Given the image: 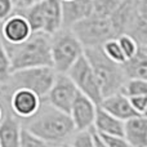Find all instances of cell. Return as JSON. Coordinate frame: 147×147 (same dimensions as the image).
I'll return each instance as SVG.
<instances>
[{
    "instance_id": "cell-2",
    "label": "cell",
    "mask_w": 147,
    "mask_h": 147,
    "mask_svg": "<svg viewBox=\"0 0 147 147\" xmlns=\"http://www.w3.org/2000/svg\"><path fill=\"white\" fill-rule=\"evenodd\" d=\"M4 48L13 71L31 67H52L51 36L41 32H32L28 39L20 44L4 43Z\"/></svg>"
},
{
    "instance_id": "cell-8",
    "label": "cell",
    "mask_w": 147,
    "mask_h": 147,
    "mask_svg": "<svg viewBox=\"0 0 147 147\" xmlns=\"http://www.w3.org/2000/svg\"><path fill=\"white\" fill-rule=\"evenodd\" d=\"M67 75H69V78L75 84L76 89L81 94L88 97L97 106L101 103L102 98H103L101 93V89L98 86V83H97V79L94 76L93 70H92L90 65H89L88 59H86V57L84 54L69 70Z\"/></svg>"
},
{
    "instance_id": "cell-33",
    "label": "cell",
    "mask_w": 147,
    "mask_h": 147,
    "mask_svg": "<svg viewBox=\"0 0 147 147\" xmlns=\"http://www.w3.org/2000/svg\"><path fill=\"white\" fill-rule=\"evenodd\" d=\"M56 147H67V146H56Z\"/></svg>"
},
{
    "instance_id": "cell-4",
    "label": "cell",
    "mask_w": 147,
    "mask_h": 147,
    "mask_svg": "<svg viewBox=\"0 0 147 147\" xmlns=\"http://www.w3.org/2000/svg\"><path fill=\"white\" fill-rule=\"evenodd\" d=\"M70 30L78 36L84 48L101 47L106 40L116 39L123 34L114 18L96 14H90L76 22Z\"/></svg>"
},
{
    "instance_id": "cell-16",
    "label": "cell",
    "mask_w": 147,
    "mask_h": 147,
    "mask_svg": "<svg viewBox=\"0 0 147 147\" xmlns=\"http://www.w3.org/2000/svg\"><path fill=\"white\" fill-rule=\"evenodd\" d=\"M92 0H72L62 3L63 28H70L76 22L86 18L92 13Z\"/></svg>"
},
{
    "instance_id": "cell-14",
    "label": "cell",
    "mask_w": 147,
    "mask_h": 147,
    "mask_svg": "<svg viewBox=\"0 0 147 147\" xmlns=\"http://www.w3.org/2000/svg\"><path fill=\"white\" fill-rule=\"evenodd\" d=\"M21 130L22 125L18 117L9 109H5L0 121V147H20Z\"/></svg>"
},
{
    "instance_id": "cell-23",
    "label": "cell",
    "mask_w": 147,
    "mask_h": 147,
    "mask_svg": "<svg viewBox=\"0 0 147 147\" xmlns=\"http://www.w3.org/2000/svg\"><path fill=\"white\" fill-rule=\"evenodd\" d=\"M67 147H94L93 130L88 129L81 130V132H75Z\"/></svg>"
},
{
    "instance_id": "cell-25",
    "label": "cell",
    "mask_w": 147,
    "mask_h": 147,
    "mask_svg": "<svg viewBox=\"0 0 147 147\" xmlns=\"http://www.w3.org/2000/svg\"><path fill=\"white\" fill-rule=\"evenodd\" d=\"M130 106L137 115H147V96H138L129 98Z\"/></svg>"
},
{
    "instance_id": "cell-11",
    "label": "cell",
    "mask_w": 147,
    "mask_h": 147,
    "mask_svg": "<svg viewBox=\"0 0 147 147\" xmlns=\"http://www.w3.org/2000/svg\"><path fill=\"white\" fill-rule=\"evenodd\" d=\"M97 107L98 106L96 103H93L88 97L79 92L69 112V116L71 117V121L76 132L88 130L93 128Z\"/></svg>"
},
{
    "instance_id": "cell-17",
    "label": "cell",
    "mask_w": 147,
    "mask_h": 147,
    "mask_svg": "<svg viewBox=\"0 0 147 147\" xmlns=\"http://www.w3.org/2000/svg\"><path fill=\"white\" fill-rule=\"evenodd\" d=\"M123 128H124V121L114 117L101 107H97L93 123V130L97 134L123 137Z\"/></svg>"
},
{
    "instance_id": "cell-24",
    "label": "cell",
    "mask_w": 147,
    "mask_h": 147,
    "mask_svg": "<svg viewBox=\"0 0 147 147\" xmlns=\"http://www.w3.org/2000/svg\"><path fill=\"white\" fill-rule=\"evenodd\" d=\"M20 147H56V146L49 145L48 142L43 141L41 138H39L38 136L32 134L31 132H28L27 129H25V128L22 127Z\"/></svg>"
},
{
    "instance_id": "cell-31",
    "label": "cell",
    "mask_w": 147,
    "mask_h": 147,
    "mask_svg": "<svg viewBox=\"0 0 147 147\" xmlns=\"http://www.w3.org/2000/svg\"><path fill=\"white\" fill-rule=\"evenodd\" d=\"M4 97V89H3V85H0V99Z\"/></svg>"
},
{
    "instance_id": "cell-22",
    "label": "cell",
    "mask_w": 147,
    "mask_h": 147,
    "mask_svg": "<svg viewBox=\"0 0 147 147\" xmlns=\"http://www.w3.org/2000/svg\"><path fill=\"white\" fill-rule=\"evenodd\" d=\"M12 74V67H10V61L8 53L4 48L3 40L0 38V85L4 86L8 83Z\"/></svg>"
},
{
    "instance_id": "cell-9",
    "label": "cell",
    "mask_w": 147,
    "mask_h": 147,
    "mask_svg": "<svg viewBox=\"0 0 147 147\" xmlns=\"http://www.w3.org/2000/svg\"><path fill=\"white\" fill-rule=\"evenodd\" d=\"M78 93L79 90L67 74H57L56 80L44 101L58 111L69 114Z\"/></svg>"
},
{
    "instance_id": "cell-28",
    "label": "cell",
    "mask_w": 147,
    "mask_h": 147,
    "mask_svg": "<svg viewBox=\"0 0 147 147\" xmlns=\"http://www.w3.org/2000/svg\"><path fill=\"white\" fill-rule=\"evenodd\" d=\"M40 1H43V0H14L16 12H17V10L27 9V8L32 7V5L38 4V3H40Z\"/></svg>"
},
{
    "instance_id": "cell-6",
    "label": "cell",
    "mask_w": 147,
    "mask_h": 147,
    "mask_svg": "<svg viewBox=\"0 0 147 147\" xmlns=\"http://www.w3.org/2000/svg\"><path fill=\"white\" fill-rule=\"evenodd\" d=\"M84 45L70 28H62L51 36L52 67L57 74H67L84 54Z\"/></svg>"
},
{
    "instance_id": "cell-32",
    "label": "cell",
    "mask_w": 147,
    "mask_h": 147,
    "mask_svg": "<svg viewBox=\"0 0 147 147\" xmlns=\"http://www.w3.org/2000/svg\"><path fill=\"white\" fill-rule=\"evenodd\" d=\"M62 3H66V1H72V0H61Z\"/></svg>"
},
{
    "instance_id": "cell-21",
    "label": "cell",
    "mask_w": 147,
    "mask_h": 147,
    "mask_svg": "<svg viewBox=\"0 0 147 147\" xmlns=\"http://www.w3.org/2000/svg\"><path fill=\"white\" fill-rule=\"evenodd\" d=\"M117 43H119V47L121 48L123 54H124L125 59H129L134 56L138 52V49L141 48V45L128 34H121L120 36L116 38Z\"/></svg>"
},
{
    "instance_id": "cell-26",
    "label": "cell",
    "mask_w": 147,
    "mask_h": 147,
    "mask_svg": "<svg viewBox=\"0 0 147 147\" xmlns=\"http://www.w3.org/2000/svg\"><path fill=\"white\" fill-rule=\"evenodd\" d=\"M14 12H16L14 0H0V22H4Z\"/></svg>"
},
{
    "instance_id": "cell-5",
    "label": "cell",
    "mask_w": 147,
    "mask_h": 147,
    "mask_svg": "<svg viewBox=\"0 0 147 147\" xmlns=\"http://www.w3.org/2000/svg\"><path fill=\"white\" fill-rule=\"evenodd\" d=\"M17 12L26 18L32 32H41L52 36L63 28L61 0H43L27 9Z\"/></svg>"
},
{
    "instance_id": "cell-20",
    "label": "cell",
    "mask_w": 147,
    "mask_h": 147,
    "mask_svg": "<svg viewBox=\"0 0 147 147\" xmlns=\"http://www.w3.org/2000/svg\"><path fill=\"white\" fill-rule=\"evenodd\" d=\"M101 49L103 52V54L107 57L109 59H111L112 62L117 65H123L127 59H125L124 54H123L121 48L119 47V43H117L116 39H110V40H106L103 44L101 45Z\"/></svg>"
},
{
    "instance_id": "cell-19",
    "label": "cell",
    "mask_w": 147,
    "mask_h": 147,
    "mask_svg": "<svg viewBox=\"0 0 147 147\" xmlns=\"http://www.w3.org/2000/svg\"><path fill=\"white\" fill-rule=\"evenodd\" d=\"M120 94L127 98H133L138 96H147V80L142 79H127L119 90Z\"/></svg>"
},
{
    "instance_id": "cell-18",
    "label": "cell",
    "mask_w": 147,
    "mask_h": 147,
    "mask_svg": "<svg viewBox=\"0 0 147 147\" xmlns=\"http://www.w3.org/2000/svg\"><path fill=\"white\" fill-rule=\"evenodd\" d=\"M121 66L127 79L147 80V47H141L137 53L127 59Z\"/></svg>"
},
{
    "instance_id": "cell-10",
    "label": "cell",
    "mask_w": 147,
    "mask_h": 147,
    "mask_svg": "<svg viewBox=\"0 0 147 147\" xmlns=\"http://www.w3.org/2000/svg\"><path fill=\"white\" fill-rule=\"evenodd\" d=\"M9 110L18 119H30L39 111L43 99L27 89H16L9 93Z\"/></svg>"
},
{
    "instance_id": "cell-12",
    "label": "cell",
    "mask_w": 147,
    "mask_h": 147,
    "mask_svg": "<svg viewBox=\"0 0 147 147\" xmlns=\"http://www.w3.org/2000/svg\"><path fill=\"white\" fill-rule=\"evenodd\" d=\"M32 34L31 27L26 18L20 12H14L10 17L3 22L0 30V38L4 43L8 44H20L28 39Z\"/></svg>"
},
{
    "instance_id": "cell-3",
    "label": "cell",
    "mask_w": 147,
    "mask_h": 147,
    "mask_svg": "<svg viewBox=\"0 0 147 147\" xmlns=\"http://www.w3.org/2000/svg\"><path fill=\"white\" fill-rule=\"evenodd\" d=\"M84 56L86 57L98 86L101 89L102 97L119 93L121 85L127 80L123 71V66L112 62L103 54L101 47H90L84 49Z\"/></svg>"
},
{
    "instance_id": "cell-7",
    "label": "cell",
    "mask_w": 147,
    "mask_h": 147,
    "mask_svg": "<svg viewBox=\"0 0 147 147\" xmlns=\"http://www.w3.org/2000/svg\"><path fill=\"white\" fill-rule=\"evenodd\" d=\"M56 76L57 72L51 66L18 70L10 74L9 80L3 86V89L9 93L16 89H27L44 99L53 85Z\"/></svg>"
},
{
    "instance_id": "cell-1",
    "label": "cell",
    "mask_w": 147,
    "mask_h": 147,
    "mask_svg": "<svg viewBox=\"0 0 147 147\" xmlns=\"http://www.w3.org/2000/svg\"><path fill=\"white\" fill-rule=\"evenodd\" d=\"M23 128L52 146H67L76 132L69 114L58 111L45 101L34 116L26 119Z\"/></svg>"
},
{
    "instance_id": "cell-13",
    "label": "cell",
    "mask_w": 147,
    "mask_h": 147,
    "mask_svg": "<svg viewBox=\"0 0 147 147\" xmlns=\"http://www.w3.org/2000/svg\"><path fill=\"white\" fill-rule=\"evenodd\" d=\"M123 137L132 147H147V115H137L125 120Z\"/></svg>"
},
{
    "instance_id": "cell-27",
    "label": "cell",
    "mask_w": 147,
    "mask_h": 147,
    "mask_svg": "<svg viewBox=\"0 0 147 147\" xmlns=\"http://www.w3.org/2000/svg\"><path fill=\"white\" fill-rule=\"evenodd\" d=\"M99 137L103 140L107 147H132L124 137H117V136H99Z\"/></svg>"
},
{
    "instance_id": "cell-15",
    "label": "cell",
    "mask_w": 147,
    "mask_h": 147,
    "mask_svg": "<svg viewBox=\"0 0 147 147\" xmlns=\"http://www.w3.org/2000/svg\"><path fill=\"white\" fill-rule=\"evenodd\" d=\"M98 107H101L102 110H105L106 112H109L110 115H112L114 117L121 120V121H125L133 116H137L136 111L130 106L129 98H127L120 93H114L107 97H103Z\"/></svg>"
},
{
    "instance_id": "cell-30",
    "label": "cell",
    "mask_w": 147,
    "mask_h": 147,
    "mask_svg": "<svg viewBox=\"0 0 147 147\" xmlns=\"http://www.w3.org/2000/svg\"><path fill=\"white\" fill-rule=\"evenodd\" d=\"M4 111H5V107L3 106L1 103H0V121H1L3 116H4Z\"/></svg>"
},
{
    "instance_id": "cell-29",
    "label": "cell",
    "mask_w": 147,
    "mask_h": 147,
    "mask_svg": "<svg viewBox=\"0 0 147 147\" xmlns=\"http://www.w3.org/2000/svg\"><path fill=\"white\" fill-rule=\"evenodd\" d=\"M92 130H93V128H92ZM93 141H94V147H107V145L103 142V140L94 130H93Z\"/></svg>"
}]
</instances>
